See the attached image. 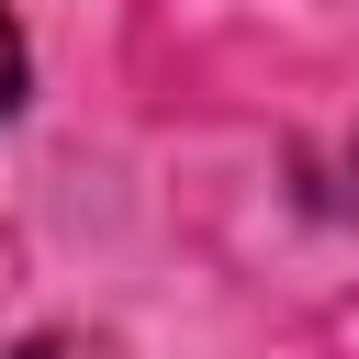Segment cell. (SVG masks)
<instances>
[{
    "mask_svg": "<svg viewBox=\"0 0 359 359\" xmlns=\"http://www.w3.org/2000/svg\"><path fill=\"white\" fill-rule=\"evenodd\" d=\"M11 112H22V22L0 11V123H11Z\"/></svg>",
    "mask_w": 359,
    "mask_h": 359,
    "instance_id": "6da1fadb",
    "label": "cell"
}]
</instances>
